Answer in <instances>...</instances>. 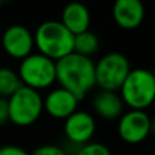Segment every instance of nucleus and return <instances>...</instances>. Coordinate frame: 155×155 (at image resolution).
<instances>
[{
    "instance_id": "obj_1",
    "label": "nucleus",
    "mask_w": 155,
    "mask_h": 155,
    "mask_svg": "<svg viewBox=\"0 0 155 155\" xmlns=\"http://www.w3.org/2000/svg\"><path fill=\"white\" fill-rule=\"evenodd\" d=\"M56 82L82 101L95 87L94 60L75 52L63 57L56 61Z\"/></svg>"
},
{
    "instance_id": "obj_2",
    "label": "nucleus",
    "mask_w": 155,
    "mask_h": 155,
    "mask_svg": "<svg viewBox=\"0 0 155 155\" xmlns=\"http://www.w3.org/2000/svg\"><path fill=\"white\" fill-rule=\"evenodd\" d=\"M34 46L38 53L59 61L74 52V34H71L60 21H45L35 29Z\"/></svg>"
},
{
    "instance_id": "obj_3",
    "label": "nucleus",
    "mask_w": 155,
    "mask_h": 155,
    "mask_svg": "<svg viewBox=\"0 0 155 155\" xmlns=\"http://www.w3.org/2000/svg\"><path fill=\"white\" fill-rule=\"evenodd\" d=\"M118 94L129 109L146 110L155 102V74L147 68L131 70Z\"/></svg>"
},
{
    "instance_id": "obj_4",
    "label": "nucleus",
    "mask_w": 155,
    "mask_h": 155,
    "mask_svg": "<svg viewBox=\"0 0 155 155\" xmlns=\"http://www.w3.org/2000/svg\"><path fill=\"white\" fill-rule=\"evenodd\" d=\"M131 63L128 57L121 52H109L94 61L95 87L99 91L118 93L124 80L131 72Z\"/></svg>"
},
{
    "instance_id": "obj_5",
    "label": "nucleus",
    "mask_w": 155,
    "mask_h": 155,
    "mask_svg": "<svg viewBox=\"0 0 155 155\" xmlns=\"http://www.w3.org/2000/svg\"><path fill=\"white\" fill-rule=\"evenodd\" d=\"M8 102V121L18 127H30L40 120L44 113V98L40 91L26 86L19 87Z\"/></svg>"
},
{
    "instance_id": "obj_6",
    "label": "nucleus",
    "mask_w": 155,
    "mask_h": 155,
    "mask_svg": "<svg viewBox=\"0 0 155 155\" xmlns=\"http://www.w3.org/2000/svg\"><path fill=\"white\" fill-rule=\"evenodd\" d=\"M18 76L22 86L35 91L46 90L56 83V61L41 53H31L21 60Z\"/></svg>"
},
{
    "instance_id": "obj_7",
    "label": "nucleus",
    "mask_w": 155,
    "mask_h": 155,
    "mask_svg": "<svg viewBox=\"0 0 155 155\" xmlns=\"http://www.w3.org/2000/svg\"><path fill=\"white\" fill-rule=\"evenodd\" d=\"M151 117L146 110H127L117 123V134L124 143L137 146L150 136Z\"/></svg>"
},
{
    "instance_id": "obj_8",
    "label": "nucleus",
    "mask_w": 155,
    "mask_h": 155,
    "mask_svg": "<svg viewBox=\"0 0 155 155\" xmlns=\"http://www.w3.org/2000/svg\"><path fill=\"white\" fill-rule=\"evenodd\" d=\"M65 139L76 147L90 143L97 131L95 118L91 113L78 109L64 120L63 125Z\"/></svg>"
},
{
    "instance_id": "obj_9",
    "label": "nucleus",
    "mask_w": 155,
    "mask_h": 155,
    "mask_svg": "<svg viewBox=\"0 0 155 155\" xmlns=\"http://www.w3.org/2000/svg\"><path fill=\"white\" fill-rule=\"evenodd\" d=\"M2 45L10 57L23 60L33 53L34 35L27 27L22 25H12L3 33Z\"/></svg>"
},
{
    "instance_id": "obj_10",
    "label": "nucleus",
    "mask_w": 155,
    "mask_h": 155,
    "mask_svg": "<svg viewBox=\"0 0 155 155\" xmlns=\"http://www.w3.org/2000/svg\"><path fill=\"white\" fill-rule=\"evenodd\" d=\"M79 99L63 87L52 88L44 98V112L56 120H65L79 106Z\"/></svg>"
},
{
    "instance_id": "obj_11",
    "label": "nucleus",
    "mask_w": 155,
    "mask_h": 155,
    "mask_svg": "<svg viewBox=\"0 0 155 155\" xmlns=\"http://www.w3.org/2000/svg\"><path fill=\"white\" fill-rule=\"evenodd\" d=\"M116 25L124 30H134L144 21L146 10L140 0H116L112 7Z\"/></svg>"
},
{
    "instance_id": "obj_12",
    "label": "nucleus",
    "mask_w": 155,
    "mask_h": 155,
    "mask_svg": "<svg viewBox=\"0 0 155 155\" xmlns=\"http://www.w3.org/2000/svg\"><path fill=\"white\" fill-rule=\"evenodd\" d=\"M93 110L105 121H114L124 113V105L120 94L114 91H99L93 98Z\"/></svg>"
},
{
    "instance_id": "obj_13",
    "label": "nucleus",
    "mask_w": 155,
    "mask_h": 155,
    "mask_svg": "<svg viewBox=\"0 0 155 155\" xmlns=\"http://www.w3.org/2000/svg\"><path fill=\"white\" fill-rule=\"evenodd\" d=\"M65 29L74 35L84 33L90 27L91 14L84 4L78 2L68 3L61 11V19H60Z\"/></svg>"
},
{
    "instance_id": "obj_14",
    "label": "nucleus",
    "mask_w": 155,
    "mask_h": 155,
    "mask_svg": "<svg viewBox=\"0 0 155 155\" xmlns=\"http://www.w3.org/2000/svg\"><path fill=\"white\" fill-rule=\"evenodd\" d=\"M98 49H99V38L91 30L74 35V52L75 53L91 59L93 54H95L98 52Z\"/></svg>"
},
{
    "instance_id": "obj_15",
    "label": "nucleus",
    "mask_w": 155,
    "mask_h": 155,
    "mask_svg": "<svg viewBox=\"0 0 155 155\" xmlns=\"http://www.w3.org/2000/svg\"><path fill=\"white\" fill-rule=\"evenodd\" d=\"M19 87L22 83L18 74L10 68H0V98H10Z\"/></svg>"
},
{
    "instance_id": "obj_16",
    "label": "nucleus",
    "mask_w": 155,
    "mask_h": 155,
    "mask_svg": "<svg viewBox=\"0 0 155 155\" xmlns=\"http://www.w3.org/2000/svg\"><path fill=\"white\" fill-rule=\"evenodd\" d=\"M74 155H113L110 148L101 142H90L76 148Z\"/></svg>"
},
{
    "instance_id": "obj_17",
    "label": "nucleus",
    "mask_w": 155,
    "mask_h": 155,
    "mask_svg": "<svg viewBox=\"0 0 155 155\" xmlns=\"http://www.w3.org/2000/svg\"><path fill=\"white\" fill-rule=\"evenodd\" d=\"M30 155H70L63 147L56 144H42L37 147Z\"/></svg>"
},
{
    "instance_id": "obj_18",
    "label": "nucleus",
    "mask_w": 155,
    "mask_h": 155,
    "mask_svg": "<svg viewBox=\"0 0 155 155\" xmlns=\"http://www.w3.org/2000/svg\"><path fill=\"white\" fill-rule=\"evenodd\" d=\"M0 155H30L25 148L19 147V146L7 144L0 147Z\"/></svg>"
},
{
    "instance_id": "obj_19",
    "label": "nucleus",
    "mask_w": 155,
    "mask_h": 155,
    "mask_svg": "<svg viewBox=\"0 0 155 155\" xmlns=\"http://www.w3.org/2000/svg\"><path fill=\"white\" fill-rule=\"evenodd\" d=\"M8 121V102L5 98H0V125Z\"/></svg>"
},
{
    "instance_id": "obj_20",
    "label": "nucleus",
    "mask_w": 155,
    "mask_h": 155,
    "mask_svg": "<svg viewBox=\"0 0 155 155\" xmlns=\"http://www.w3.org/2000/svg\"><path fill=\"white\" fill-rule=\"evenodd\" d=\"M150 134L155 135V117L151 118V124H150Z\"/></svg>"
}]
</instances>
